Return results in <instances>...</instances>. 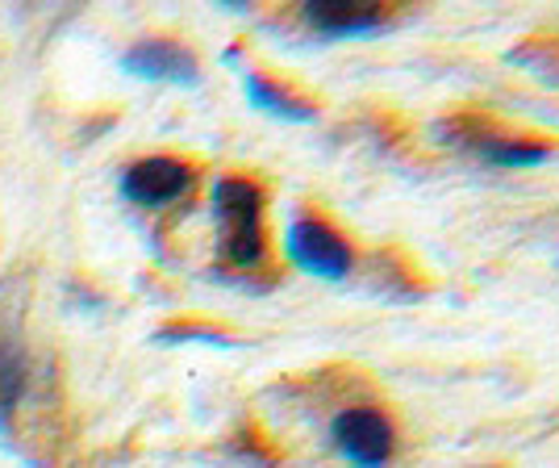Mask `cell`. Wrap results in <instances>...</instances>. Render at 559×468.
<instances>
[{
	"label": "cell",
	"mask_w": 559,
	"mask_h": 468,
	"mask_svg": "<svg viewBox=\"0 0 559 468\" xmlns=\"http://www.w3.org/2000/svg\"><path fill=\"white\" fill-rule=\"evenodd\" d=\"M284 251L288 259L309 272V277H322V281H343L350 272V247L343 243V234L326 226L322 218H313V213H301V218H293L288 222V234H284Z\"/></svg>",
	"instance_id": "obj_3"
},
{
	"label": "cell",
	"mask_w": 559,
	"mask_h": 468,
	"mask_svg": "<svg viewBox=\"0 0 559 468\" xmlns=\"http://www.w3.org/2000/svg\"><path fill=\"white\" fill-rule=\"evenodd\" d=\"M439 134H443V142H455V147H464V151H472L485 164H497V167H535L551 160V151L543 142L510 139V134H480V130L455 134L451 126H439Z\"/></svg>",
	"instance_id": "obj_7"
},
{
	"label": "cell",
	"mask_w": 559,
	"mask_h": 468,
	"mask_svg": "<svg viewBox=\"0 0 559 468\" xmlns=\"http://www.w3.org/2000/svg\"><path fill=\"white\" fill-rule=\"evenodd\" d=\"M213 218H217V247L230 268L251 272L267 256L263 234V192L242 176H217L213 180Z\"/></svg>",
	"instance_id": "obj_1"
},
{
	"label": "cell",
	"mask_w": 559,
	"mask_h": 468,
	"mask_svg": "<svg viewBox=\"0 0 559 468\" xmlns=\"http://www.w3.org/2000/svg\"><path fill=\"white\" fill-rule=\"evenodd\" d=\"M121 71H130L139 80H155V84H180V89L201 84V63L192 59V50H185L171 38H142L134 47H126Z\"/></svg>",
	"instance_id": "obj_5"
},
{
	"label": "cell",
	"mask_w": 559,
	"mask_h": 468,
	"mask_svg": "<svg viewBox=\"0 0 559 468\" xmlns=\"http://www.w3.org/2000/svg\"><path fill=\"white\" fill-rule=\"evenodd\" d=\"M301 17L322 38H364L389 25V9L372 0H309Z\"/></svg>",
	"instance_id": "obj_6"
},
{
	"label": "cell",
	"mask_w": 559,
	"mask_h": 468,
	"mask_svg": "<svg viewBox=\"0 0 559 468\" xmlns=\"http://www.w3.org/2000/svg\"><path fill=\"white\" fill-rule=\"evenodd\" d=\"M192 180L197 176H192V167L185 160L146 155V160H139V164H130L121 172V197L130 206H142V210H167L180 197H188Z\"/></svg>",
	"instance_id": "obj_4"
},
{
	"label": "cell",
	"mask_w": 559,
	"mask_h": 468,
	"mask_svg": "<svg viewBox=\"0 0 559 468\" xmlns=\"http://www.w3.org/2000/svg\"><path fill=\"white\" fill-rule=\"evenodd\" d=\"M242 93H247V101H251L255 109L280 117V121H313V117H318V109H313L309 101L293 96L288 89H280L276 80H263L259 71H242Z\"/></svg>",
	"instance_id": "obj_8"
},
{
	"label": "cell",
	"mask_w": 559,
	"mask_h": 468,
	"mask_svg": "<svg viewBox=\"0 0 559 468\" xmlns=\"http://www.w3.org/2000/svg\"><path fill=\"white\" fill-rule=\"evenodd\" d=\"M25 394H29V360L17 343L0 339V431H9V419Z\"/></svg>",
	"instance_id": "obj_9"
},
{
	"label": "cell",
	"mask_w": 559,
	"mask_h": 468,
	"mask_svg": "<svg viewBox=\"0 0 559 468\" xmlns=\"http://www.w3.org/2000/svg\"><path fill=\"white\" fill-rule=\"evenodd\" d=\"M330 440L338 447V456L355 468H384L396 452V431L384 410L372 406H347L330 422Z\"/></svg>",
	"instance_id": "obj_2"
}]
</instances>
